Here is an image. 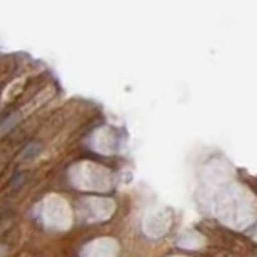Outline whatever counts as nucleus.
<instances>
[{"mask_svg":"<svg viewBox=\"0 0 257 257\" xmlns=\"http://www.w3.org/2000/svg\"><path fill=\"white\" fill-rule=\"evenodd\" d=\"M40 211H42V220L47 227L50 228H66L69 227L71 214L66 201H63L58 196H48L40 204Z\"/></svg>","mask_w":257,"mask_h":257,"instance_id":"obj_1","label":"nucleus"},{"mask_svg":"<svg viewBox=\"0 0 257 257\" xmlns=\"http://www.w3.org/2000/svg\"><path fill=\"white\" fill-rule=\"evenodd\" d=\"M21 119V111L15 112V114H10V117H7L2 124H0V139H2L4 135H7L8 132L12 131V128L18 124V120Z\"/></svg>","mask_w":257,"mask_h":257,"instance_id":"obj_2","label":"nucleus"},{"mask_svg":"<svg viewBox=\"0 0 257 257\" xmlns=\"http://www.w3.org/2000/svg\"><path fill=\"white\" fill-rule=\"evenodd\" d=\"M39 150H40V147L37 143H31L29 147L24 150L23 153H21V158H24V159H31V158H34L36 155H39Z\"/></svg>","mask_w":257,"mask_h":257,"instance_id":"obj_3","label":"nucleus"}]
</instances>
